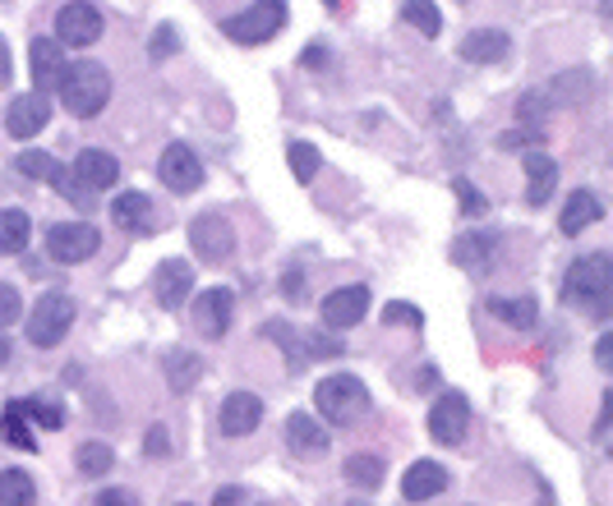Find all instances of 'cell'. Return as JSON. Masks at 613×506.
Listing matches in <instances>:
<instances>
[{
	"instance_id": "6da1fadb",
	"label": "cell",
	"mask_w": 613,
	"mask_h": 506,
	"mask_svg": "<svg viewBox=\"0 0 613 506\" xmlns=\"http://www.w3.org/2000/svg\"><path fill=\"white\" fill-rule=\"evenodd\" d=\"M609 290H613V258L609 253H586L567 267L563 277V300L567 304H581L586 314L604 318L609 314Z\"/></svg>"
},
{
	"instance_id": "7a4b0ae2",
	"label": "cell",
	"mask_w": 613,
	"mask_h": 506,
	"mask_svg": "<svg viewBox=\"0 0 613 506\" xmlns=\"http://www.w3.org/2000/svg\"><path fill=\"white\" fill-rule=\"evenodd\" d=\"M314 401H318V415L337 423V428H351L370 415V387L360 382L355 374H333V378H323L314 387Z\"/></svg>"
},
{
	"instance_id": "3957f363",
	"label": "cell",
	"mask_w": 613,
	"mask_h": 506,
	"mask_svg": "<svg viewBox=\"0 0 613 506\" xmlns=\"http://www.w3.org/2000/svg\"><path fill=\"white\" fill-rule=\"evenodd\" d=\"M61 102H65L70 115H79V121L98 115L111 102V74L102 65H92V61L70 65L65 69V84H61Z\"/></svg>"
},
{
	"instance_id": "277c9868",
	"label": "cell",
	"mask_w": 613,
	"mask_h": 506,
	"mask_svg": "<svg viewBox=\"0 0 613 506\" xmlns=\"http://www.w3.org/2000/svg\"><path fill=\"white\" fill-rule=\"evenodd\" d=\"M286 28V0H254V10L222 18V33L240 47H259L273 42V37Z\"/></svg>"
},
{
	"instance_id": "5b68a950",
	"label": "cell",
	"mask_w": 613,
	"mask_h": 506,
	"mask_svg": "<svg viewBox=\"0 0 613 506\" xmlns=\"http://www.w3.org/2000/svg\"><path fill=\"white\" fill-rule=\"evenodd\" d=\"M70 327H74V300L65 295V290H47L28 314V341L37 350H51V345L65 341Z\"/></svg>"
},
{
	"instance_id": "8992f818",
	"label": "cell",
	"mask_w": 613,
	"mask_h": 506,
	"mask_svg": "<svg viewBox=\"0 0 613 506\" xmlns=\"http://www.w3.org/2000/svg\"><path fill=\"white\" fill-rule=\"evenodd\" d=\"M102 249V230L92 222H55L47 230V253L55 263H88Z\"/></svg>"
},
{
	"instance_id": "52a82bcc",
	"label": "cell",
	"mask_w": 613,
	"mask_h": 506,
	"mask_svg": "<svg viewBox=\"0 0 613 506\" xmlns=\"http://www.w3.org/2000/svg\"><path fill=\"white\" fill-rule=\"evenodd\" d=\"M189 244H195L203 263H226L236 253V230L222 212H203V217L189 222Z\"/></svg>"
},
{
	"instance_id": "ba28073f",
	"label": "cell",
	"mask_w": 613,
	"mask_h": 506,
	"mask_svg": "<svg viewBox=\"0 0 613 506\" xmlns=\"http://www.w3.org/2000/svg\"><path fill=\"white\" fill-rule=\"evenodd\" d=\"M466 428H471V405L462 392H443L429 405V433L434 442L443 446H462L466 442Z\"/></svg>"
},
{
	"instance_id": "9c48e42d",
	"label": "cell",
	"mask_w": 613,
	"mask_h": 506,
	"mask_svg": "<svg viewBox=\"0 0 613 506\" xmlns=\"http://www.w3.org/2000/svg\"><path fill=\"white\" fill-rule=\"evenodd\" d=\"M102 37V14L88 0H70V5L55 14V42L61 47H92Z\"/></svg>"
},
{
	"instance_id": "30bf717a",
	"label": "cell",
	"mask_w": 613,
	"mask_h": 506,
	"mask_svg": "<svg viewBox=\"0 0 613 506\" xmlns=\"http://www.w3.org/2000/svg\"><path fill=\"white\" fill-rule=\"evenodd\" d=\"M158 175H162V185L171 193H195L203 185V166L195 157V148L189 143H171L162 152V162H158Z\"/></svg>"
},
{
	"instance_id": "8fae6325",
	"label": "cell",
	"mask_w": 613,
	"mask_h": 506,
	"mask_svg": "<svg viewBox=\"0 0 613 506\" xmlns=\"http://www.w3.org/2000/svg\"><path fill=\"white\" fill-rule=\"evenodd\" d=\"M232 314H236V295L226 286H213L203 290V295L195 300V327L208 337V341H222L226 327H232Z\"/></svg>"
},
{
	"instance_id": "7c38bea8",
	"label": "cell",
	"mask_w": 613,
	"mask_h": 506,
	"mask_svg": "<svg viewBox=\"0 0 613 506\" xmlns=\"http://www.w3.org/2000/svg\"><path fill=\"white\" fill-rule=\"evenodd\" d=\"M28 61H33V84H37V92H61V84H65V47L55 42V37H37V42L28 47Z\"/></svg>"
},
{
	"instance_id": "4fadbf2b",
	"label": "cell",
	"mask_w": 613,
	"mask_h": 506,
	"mask_svg": "<svg viewBox=\"0 0 613 506\" xmlns=\"http://www.w3.org/2000/svg\"><path fill=\"white\" fill-rule=\"evenodd\" d=\"M498 253H503V236H498V230H466V236L452 244V258L462 263L466 271H475V277L493 271Z\"/></svg>"
},
{
	"instance_id": "5bb4252c",
	"label": "cell",
	"mask_w": 613,
	"mask_h": 506,
	"mask_svg": "<svg viewBox=\"0 0 613 506\" xmlns=\"http://www.w3.org/2000/svg\"><path fill=\"white\" fill-rule=\"evenodd\" d=\"M51 121V106H47V97L42 92H28V97H14L10 111H5V129H10V139H37V134L47 129Z\"/></svg>"
},
{
	"instance_id": "9a60e30c",
	"label": "cell",
	"mask_w": 613,
	"mask_h": 506,
	"mask_svg": "<svg viewBox=\"0 0 613 506\" xmlns=\"http://www.w3.org/2000/svg\"><path fill=\"white\" fill-rule=\"evenodd\" d=\"M365 314H370V290L365 286H341L323 300V322H328L333 332H347V327H355Z\"/></svg>"
},
{
	"instance_id": "2e32d148",
	"label": "cell",
	"mask_w": 613,
	"mask_h": 506,
	"mask_svg": "<svg viewBox=\"0 0 613 506\" xmlns=\"http://www.w3.org/2000/svg\"><path fill=\"white\" fill-rule=\"evenodd\" d=\"M522 166H526V203L530 207H545L553 199V189H559V162H553L549 152L530 148L526 157H522Z\"/></svg>"
},
{
	"instance_id": "e0dca14e",
	"label": "cell",
	"mask_w": 613,
	"mask_h": 506,
	"mask_svg": "<svg viewBox=\"0 0 613 506\" xmlns=\"http://www.w3.org/2000/svg\"><path fill=\"white\" fill-rule=\"evenodd\" d=\"M74 180H79L88 193H102L121 180V162L111 157V152H98V148H84L79 157H74Z\"/></svg>"
},
{
	"instance_id": "ac0fdd59",
	"label": "cell",
	"mask_w": 613,
	"mask_h": 506,
	"mask_svg": "<svg viewBox=\"0 0 613 506\" xmlns=\"http://www.w3.org/2000/svg\"><path fill=\"white\" fill-rule=\"evenodd\" d=\"M263 423V401L254 392H232L222 401V433L226 438H245Z\"/></svg>"
},
{
	"instance_id": "d6986e66",
	"label": "cell",
	"mask_w": 613,
	"mask_h": 506,
	"mask_svg": "<svg viewBox=\"0 0 613 506\" xmlns=\"http://www.w3.org/2000/svg\"><path fill=\"white\" fill-rule=\"evenodd\" d=\"M462 61L471 65H498V61H508V51H512V37L508 33H498V28H475L462 37Z\"/></svg>"
},
{
	"instance_id": "ffe728a7",
	"label": "cell",
	"mask_w": 613,
	"mask_h": 506,
	"mask_svg": "<svg viewBox=\"0 0 613 506\" xmlns=\"http://www.w3.org/2000/svg\"><path fill=\"white\" fill-rule=\"evenodd\" d=\"M448 489V470L438 460H415L406 475H401V497L406 502H429Z\"/></svg>"
},
{
	"instance_id": "44dd1931",
	"label": "cell",
	"mask_w": 613,
	"mask_h": 506,
	"mask_svg": "<svg viewBox=\"0 0 613 506\" xmlns=\"http://www.w3.org/2000/svg\"><path fill=\"white\" fill-rule=\"evenodd\" d=\"M158 304L162 308H180L185 304V295L195 290V267H189L185 258H166L162 267H158Z\"/></svg>"
},
{
	"instance_id": "7402d4cb",
	"label": "cell",
	"mask_w": 613,
	"mask_h": 506,
	"mask_svg": "<svg viewBox=\"0 0 613 506\" xmlns=\"http://www.w3.org/2000/svg\"><path fill=\"white\" fill-rule=\"evenodd\" d=\"M600 217H604V203H600L590 189H577V193H572V199L563 203L559 230H563V236H581V230H586V226H596Z\"/></svg>"
},
{
	"instance_id": "603a6c76",
	"label": "cell",
	"mask_w": 613,
	"mask_h": 506,
	"mask_svg": "<svg viewBox=\"0 0 613 506\" xmlns=\"http://www.w3.org/2000/svg\"><path fill=\"white\" fill-rule=\"evenodd\" d=\"M286 442H291L296 456H323L333 438L323 433L314 415H291V419H286Z\"/></svg>"
},
{
	"instance_id": "cb8c5ba5",
	"label": "cell",
	"mask_w": 613,
	"mask_h": 506,
	"mask_svg": "<svg viewBox=\"0 0 613 506\" xmlns=\"http://www.w3.org/2000/svg\"><path fill=\"white\" fill-rule=\"evenodd\" d=\"M111 217H116V226L121 230H143L152 226L148 217H152V199L148 193H139V189H129V193H116V199H111Z\"/></svg>"
},
{
	"instance_id": "d4e9b609",
	"label": "cell",
	"mask_w": 613,
	"mask_h": 506,
	"mask_svg": "<svg viewBox=\"0 0 613 506\" xmlns=\"http://www.w3.org/2000/svg\"><path fill=\"white\" fill-rule=\"evenodd\" d=\"M489 314L498 318V322H508V327H535L540 322V300L535 295H516V300H503V295H493L489 300Z\"/></svg>"
},
{
	"instance_id": "484cf974",
	"label": "cell",
	"mask_w": 613,
	"mask_h": 506,
	"mask_svg": "<svg viewBox=\"0 0 613 506\" xmlns=\"http://www.w3.org/2000/svg\"><path fill=\"white\" fill-rule=\"evenodd\" d=\"M203 378V359L195 355V350H176V355L166 359V382H171V392H189Z\"/></svg>"
},
{
	"instance_id": "4316f807",
	"label": "cell",
	"mask_w": 613,
	"mask_h": 506,
	"mask_svg": "<svg viewBox=\"0 0 613 506\" xmlns=\"http://www.w3.org/2000/svg\"><path fill=\"white\" fill-rule=\"evenodd\" d=\"M28 236H33V222L24 217V212H18V207L0 212V253H24Z\"/></svg>"
},
{
	"instance_id": "83f0119b",
	"label": "cell",
	"mask_w": 613,
	"mask_h": 506,
	"mask_svg": "<svg viewBox=\"0 0 613 506\" xmlns=\"http://www.w3.org/2000/svg\"><path fill=\"white\" fill-rule=\"evenodd\" d=\"M0 438H5L10 446H24V452H37L33 423H28L24 410H18V401H10V405H5V415H0Z\"/></svg>"
},
{
	"instance_id": "f1b7e54d",
	"label": "cell",
	"mask_w": 613,
	"mask_h": 506,
	"mask_svg": "<svg viewBox=\"0 0 613 506\" xmlns=\"http://www.w3.org/2000/svg\"><path fill=\"white\" fill-rule=\"evenodd\" d=\"M37 483L24 470H0V506H33Z\"/></svg>"
},
{
	"instance_id": "f546056e",
	"label": "cell",
	"mask_w": 613,
	"mask_h": 506,
	"mask_svg": "<svg viewBox=\"0 0 613 506\" xmlns=\"http://www.w3.org/2000/svg\"><path fill=\"white\" fill-rule=\"evenodd\" d=\"M383 460L378 456H370V452H355L351 460H347V479L355 483V489H365V493H374V489H383Z\"/></svg>"
},
{
	"instance_id": "4dcf8cb0",
	"label": "cell",
	"mask_w": 613,
	"mask_h": 506,
	"mask_svg": "<svg viewBox=\"0 0 613 506\" xmlns=\"http://www.w3.org/2000/svg\"><path fill=\"white\" fill-rule=\"evenodd\" d=\"M401 18H406L411 28H420L425 37H438V28H443V14H438L434 0H406V5H401Z\"/></svg>"
},
{
	"instance_id": "1f68e13d",
	"label": "cell",
	"mask_w": 613,
	"mask_h": 506,
	"mask_svg": "<svg viewBox=\"0 0 613 506\" xmlns=\"http://www.w3.org/2000/svg\"><path fill=\"white\" fill-rule=\"evenodd\" d=\"M18 410H24L28 419H37V423H42V428H65V405H55L51 396H24V401H18Z\"/></svg>"
},
{
	"instance_id": "d6a6232c",
	"label": "cell",
	"mask_w": 613,
	"mask_h": 506,
	"mask_svg": "<svg viewBox=\"0 0 613 506\" xmlns=\"http://www.w3.org/2000/svg\"><path fill=\"white\" fill-rule=\"evenodd\" d=\"M286 162H291V175H296L300 185H310L314 175H318V148L304 143V139H296L291 148H286Z\"/></svg>"
},
{
	"instance_id": "836d02e7",
	"label": "cell",
	"mask_w": 613,
	"mask_h": 506,
	"mask_svg": "<svg viewBox=\"0 0 613 506\" xmlns=\"http://www.w3.org/2000/svg\"><path fill=\"white\" fill-rule=\"evenodd\" d=\"M74 465H79V475H107L111 465H116V456H111L107 442H84L79 452H74Z\"/></svg>"
},
{
	"instance_id": "e575fe53",
	"label": "cell",
	"mask_w": 613,
	"mask_h": 506,
	"mask_svg": "<svg viewBox=\"0 0 613 506\" xmlns=\"http://www.w3.org/2000/svg\"><path fill=\"white\" fill-rule=\"evenodd\" d=\"M383 322H388V327H411V332H420V327H425V314H420L415 304L392 300L388 308H383Z\"/></svg>"
},
{
	"instance_id": "d590c367",
	"label": "cell",
	"mask_w": 613,
	"mask_h": 506,
	"mask_svg": "<svg viewBox=\"0 0 613 506\" xmlns=\"http://www.w3.org/2000/svg\"><path fill=\"white\" fill-rule=\"evenodd\" d=\"M47 185H51V189H61V193H65V199H70V203H79V207H84V203L92 199V193H88V189H84L79 180H74V170H65V166H55Z\"/></svg>"
},
{
	"instance_id": "8d00e7d4",
	"label": "cell",
	"mask_w": 613,
	"mask_h": 506,
	"mask_svg": "<svg viewBox=\"0 0 613 506\" xmlns=\"http://www.w3.org/2000/svg\"><path fill=\"white\" fill-rule=\"evenodd\" d=\"M18 318H24V300H18V290L10 281H0V332L14 327Z\"/></svg>"
},
{
	"instance_id": "74e56055",
	"label": "cell",
	"mask_w": 613,
	"mask_h": 506,
	"mask_svg": "<svg viewBox=\"0 0 613 506\" xmlns=\"http://www.w3.org/2000/svg\"><path fill=\"white\" fill-rule=\"evenodd\" d=\"M452 193H456V203H462V207L471 212V217H485V212H489V203H485V193H480V189H475L471 180H452Z\"/></svg>"
},
{
	"instance_id": "f35d334b",
	"label": "cell",
	"mask_w": 613,
	"mask_h": 506,
	"mask_svg": "<svg viewBox=\"0 0 613 506\" xmlns=\"http://www.w3.org/2000/svg\"><path fill=\"white\" fill-rule=\"evenodd\" d=\"M61 166L55 157H47V152H24V157H18V170L24 175H37V180H51V170Z\"/></svg>"
},
{
	"instance_id": "ab89813d",
	"label": "cell",
	"mask_w": 613,
	"mask_h": 506,
	"mask_svg": "<svg viewBox=\"0 0 613 506\" xmlns=\"http://www.w3.org/2000/svg\"><path fill=\"white\" fill-rule=\"evenodd\" d=\"M176 51H180L176 28H158V37H152V47H148L152 61H166V55H176Z\"/></svg>"
},
{
	"instance_id": "60d3db41",
	"label": "cell",
	"mask_w": 613,
	"mask_h": 506,
	"mask_svg": "<svg viewBox=\"0 0 613 506\" xmlns=\"http://www.w3.org/2000/svg\"><path fill=\"white\" fill-rule=\"evenodd\" d=\"M530 143H540V129H508L498 139V148H508V152H530Z\"/></svg>"
},
{
	"instance_id": "b9f144b4",
	"label": "cell",
	"mask_w": 613,
	"mask_h": 506,
	"mask_svg": "<svg viewBox=\"0 0 613 506\" xmlns=\"http://www.w3.org/2000/svg\"><path fill=\"white\" fill-rule=\"evenodd\" d=\"M545 106H549V97L526 92V97H522V106H516V121H522V125H535V121L545 115Z\"/></svg>"
},
{
	"instance_id": "7bdbcfd3",
	"label": "cell",
	"mask_w": 613,
	"mask_h": 506,
	"mask_svg": "<svg viewBox=\"0 0 613 506\" xmlns=\"http://www.w3.org/2000/svg\"><path fill=\"white\" fill-rule=\"evenodd\" d=\"M92 506H139V502H134L129 489H107V493H98V502H92Z\"/></svg>"
},
{
	"instance_id": "ee69618b",
	"label": "cell",
	"mask_w": 613,
	"mask_h": 506,
	"mask_svg": "<svg viewBox=\"0 0 613 506\" xmlns=\"http://www.w3.org/2000/svg\"><path fill=\"white\" fill-rule=\"evenodd\" d=\"M148 456H166L171 452V442H166V428H148Z\"/></svg>"
},
{
	"instance_id": "f6af8a7d",
	"label": "cell",
	"mask_w": 613,
	"mask_h": 506,
	"mask_svg": "<svg viewBox=\"0 0 613 506\" xmlns=\"http://www.w3.org/2000/svg\"><path fill=\"white\" fill-rule=\"evenodd\" d=\"M10 74H14V61H10V47H5V37H0V88L10 84Z\"/></svg>"
},
{
	"instance_id": "bcb514c9",
	"label": "cell",
	"mask_w": 613,
	"mask_h": 506,
	"mask_svg": "<svg viewBox=\"0 0 613 506\" xmlns=\"http://www.w3.org/2000/svg\"><path fill=\"white\" fill-rule=\"evenodd\" d=\"M609 359H613V337L604 332V337H600V345H596V364H600V368H609Z\"/></svg>"
},
{
	"instance_id": "7dc6e473",
	"label": "cell",
	"mask_w": 613,
	"mask_h": 506,
	"mask_svg": "<svg viewBox=\"0 0 613 506\" xmlns=\"http://www.w3.org/2000/svg\"><path fill=\"white\" fill-rule=\"evenodd\" d=\"M213 506H245V493H240V489H222Z\"/></svg>"
},
{
	"instance_id": "c3c4849f",
	"label": "cell",
	"mask_w": 613,
	"mask_h": 506,
	"mask_svg": "<svg viewBox=\"0 0 613 506\" xmlns=\"http://www.w3.org/2000/svg\"><path fill=\"white\" fill-rule=\"evenodd\" d=\"M323 61H328V51H323V47H310V51H304V65H323Z\"/></svg>"
},
{
	"instance_id": "681fc988",
	"label": "cell",
	"mask_w": 613,
	"mask_h": 506,
	"mask_svg": "<svg viewBox=\"0 0 613 506\" xmlns=\"http://www.w3.org/2000/svg\"><path fill=\"white\" fill-rule=\"evenodd\" d=\"M0 364H10V341L0 337Z\"/></svg>"
},
{
	"instance_id": "f907efd6",
	"label": "cell",
	"mask_w": 613,
	"mask_h": 506,
	"mask_svg": "<svg viewBox=\"0 0 613 506\" xmlns=\"http://www.w3.org/2000/svg\"><path fill=\"white\" fill-rule=\"evenodd\" d=\"M323 5H328V10H337V5H341V0H323Z\"/></svg>"
},
{
	"instance_id": "816d5d0a",
	"label": "cell",
	"mask_w": 613,
	"mask_h": 506,
	"mask_svg": "<svg viewBox=\"0 0 613 506\" xmlns=\"http://www.w3.org/2000/svg\"><path fill=\"white\" fill-rule=\"evenodd\" d=\"M176 506H195V502H176Z\"/></svg>"
},
{
	"instance_id": "f5cc1de1",
	"label": "cell",
	"mask_w": 613,
	"mask_h": 506,
	"mask_svg": "<svg viewBox=\"0 0 613 506\" xmlns=\"http://www.w3.org/2000/svg\"><path fill=\"white\" fill-rule=\"evenodd\" d=\"M351 506H365V502H351Z\"/></svg>"
},
{
	"instance_id": "db71d44e",
	"label": "cell",
	"mask_w": 613,
	"mask_h": 506,
	"mask_svg": "<svg viewBox=\"0 0 613 506\" xmlns=\"http://www.w3.org/2000/svg\"><path fill=\"white\" fill-rule=\"evenodd\" d=\"M462 5H466V0H462Z\"/></svg>"
}]
</instances>
